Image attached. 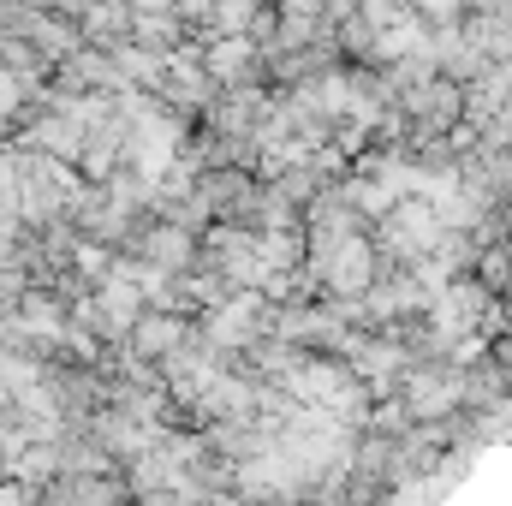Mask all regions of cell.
I'll return each instance as SVG.
<instances>
[{
  "label": "cell",
  "instance_id": "30bf717a",
  "mask_svg": "<svg viewBox=\"0 0 512 506\" xmlns=\"http://www.w3.org/2000/svg\"><path fill=\"white\" fill-rule=\"evenodd\" d=\"M292 6H322V0H292Z\"/></svg>",
  "mask_w": 512,
  "mask_h": 506
},
{
  "label": "cell",
  "instance_id": "52a82bcc",
  "mask_svg": "<svg viewBox=\"0 0 512 506\" xmlns=\"http://www.w3.org/2000/svg\"><path fill=\"white\" fill-rule=\"evenodd\" d=\"M0 506H42V489H30L18 477H0Z\"/></svg>",
  "mask_w": 512,
  "mask_h": 506
},
{
  "label": "cell",
  "instance_id": "3957f363",
  "mask_svg": "<svg viewBox=\"0 0 512 506\" xmlns=\"http://www.w3.org/2000/svg\"><path fill=\"white\" fill-rule=\"evenodd\" d=\"M131 256L179 280V274H191V268L203 262V245H197V239H191V227H179V221H149V227H137Z\"/></svg>",
  "mask_w": 512,
  "mask_h": 506
},
{
  "label": "cell",
  "instance_id": "ba28073f",
  "mask_svg": "<svg viewBox=\"0 0 512 506\" xmlns=\"http://www.w3.org/2000/svg\"><path fill=\"white\" fill-rule=\"evenodd\" d=\"M215 6H221V0H185V12H191V18H209Z\"/></svg>",
  "mask_w": 512,
  "mask_h": 506
},
{
  "label": "cell",
  "instance_id": "7a4b0ae2",
  "mask_svg": "<svg viewBox=\"0 0 512 506\" xmlns=\"http://www.w3.org/2000/svg\"><path fill=\"white\" fill-rule=\"evenodd\" d=\"M191 334H197V322L185 316V310H143V322L131 328V340H126V352H137L143 364H155V370H167L185 346H191Z\"/></svg>",
  "mask_w": 512,
  "mask_h": 506
},
{
  "label": "cell",
  "instance_id": "6da1fadb",
  "mask_svg": "<svg viewBox=\"0 0 512 506\" xmlns=\"http://www.w3.org/2000/svg\"><path fill=\"white\" fill-rule=\"evenodd\" d=\"M203 340L215 346V352H251L256 340H262V328H268V304H262V292L256 286H239V292H227L215 310H203Z\"/></svg>",
  "mask_w": 512,
  "mask_h": 506
},
{
  "label": "cell",
  "instance_id": "277c9868",
  "mask_svg": "<svg viewBox=\"0 0 512 506\" xmlns=\"http://www.w3.org/2000/svg\"><path fill=\"white\" fill-rule=\"evenodd\" d=\"M316 274L340 292H364L370 286V251L364 245H346V239H322L316 245Z\"/></svg>",
  "mask_w": 512,
  "mask_h": 506
},
{
  "label": "cell",
  "instance_id": "9c48e42d",
  "mask_svg": "<svg viewBox=\"0 0 512 506\" xmlns=\"http://www.w3.org/2000/svg\"><path fill=\"white\" fill-rule=\"evenodd\" d=\"M126 6H137V12H167L173 0H126Z\"/></svg>",
  "mask_w": 512,
  "mask_h": 506
},
{
  "label": "cell",
  "instance_id": "5b68a950",
  "mask_svg": "<svg viewBox=\"0 0 512 506\" xmlns=\"http://www.w3.org/2000/svg\"><path fill=\"white\" fill-rule=\"evenodd\" d=\"M131 12H137V6H120V0H114V6H108V0H84V6H78V30H84V42H96V48L114 54L120 42L137 36V18H131Z\"/></svg>",
  "mask_w": 512,
  "mask_h": 506
},
{
  "label": "cell",
  "instance_id": "8992f818",
  "mask_svg": "<svg viewBox=\"0 0 512 506\" xmlns=\"http://www.w3.org/2000/svg\"><path fill=\"white\" fill-rule=\"evenodd\" d=\"M203 60H209V72H215V84L239 90V84L256 72V36H215Z\"/></svg>",
  "mask_w": 512,
  "mask_h": 506
}]
</instances>
